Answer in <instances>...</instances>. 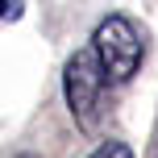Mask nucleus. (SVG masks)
<instances>
[{
	"instance_id": "1",
	"label": "nucleus",
	"mask_w": 158,
	"mask_h": 158,
	"mask_svg": "<svg viewBox=\"0 0 158 158\" xmlns=\"http://www.w3.org/2000/svg\"><path fill=\"white\" fill-rule=\"evenodd\" d=\"M87 46L96 50V58H100V67H104V75H108L112 87L129 83V79L142 71V63H146V33L125 13H108L92 29V42Z\"/></svg>"
},
{
	"instance_id": "2",
	"label": "nucleus",
	"mask_w": 158,
	"mask_h": 158,
	"mask_svg": "<svg viewBox=\"0 0 158 158\" xmlns=\"http://www.w3.org/2000/svg\"><path fill=\"white\" fill-rule=\"evenodd\" d=\"M108 75H104L100 58H96L92 46L75 50L63 67V96H67V108H71V121L83 133H96L100 125V112H104V92H108Z\"/></svg>"
},
{
	"instance_id": "3",
	"label": "nucleus",
	"mask_w": 158,
	"mask_h": 158,
	"mask_svg": "<svg viewBox=\"0 0 158 158\" xmlns=\"http://www.w3.org/2000/svg\"><path fill=\"white\" fill-rule=\"evenodd\" d=\"M87 158H137V154L129 150L125 142H117V137H108V142H100V146H96V150L87 154Z\"/></svg>"
},
{
	"instance_id": "4",
	"label": "nucleus",
	"mask_w": 158,
	"mask_h": 158,
	"mask_svg": "<svg viewBox=\"0 0 158 158\" xmlns=\"http://www.w3.org/2000/svg\"><path fill=\"white\" fill-rule=\"evenodd\" d=\"M21 8H25V4H4V0H0V17H17Z\"/></svg>"
},
{
	"instance_id": "5",
	"label": "nucleus",
	"mask_w": 158,
	"mask_h": 158,
	"mask_svg": "<svg viewBox=\"0 0 158 158\" xmlns=\"http://www.w3.org/2000/svg\"><path fill=\"white\" fill-rule=\"evenodd\" d=\"M17 158H38V154H17Z\"/></svg>"
},
{
	"instance_id": "6",
	"label": "nucleus",
	"mask_w": 158,
	"mask_h": 158,
	"mask_svg": "<svg viewBox=\"0 0 158 158\" xmlns=\"http://www.w3.org/2000/svg\"><path fill=\"white\" fill-rule=\"evenodd\" d=\"M154 158H158V150H154Z\"/></svg>"
}]
</instances>
